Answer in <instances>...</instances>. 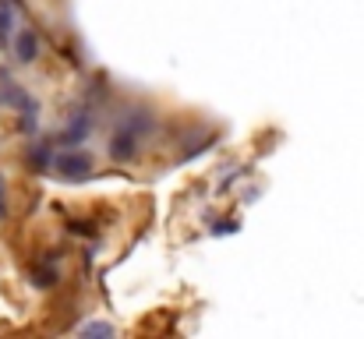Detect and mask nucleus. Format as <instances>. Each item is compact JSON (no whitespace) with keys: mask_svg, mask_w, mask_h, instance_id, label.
<instances>
[{"mask_svg":"<svg viewBox=\"0 0 364 339\" xmlns=\"http://www.w3.org/2000/svg\"><path fill=\"white\" fill-rule=\"evenodd\" d=\"M53 170L60 173V177H85L89 170H92V156L89 152H60L57 159H53Z\"/></svg>","mask_w":364,"mask_h":339,"instance_id":"nucleus-1","label":"nucleus"},{"mask_svg":"<svg viewBox=\"0 0 364 339\" xmlns=\"http://www.w3.org/2000/svg\"><path fill=\"white\" fill-rule=\"evenodd\" d=\"M134 149H138V134H134V131H127V127H121V131L110 138V156H114V159H121V163L134 156Z\"/></svg>","mask_w":364,"mask_h":339,"instance_id":"nucleus-2","label":"nucleus"},{"mask_svg":"<svg viewBox=\"0 0 364 339\" xmlns=\"http://www.w3.org/2000/svg\"><path fill=\"white\" fill-rule=\"evenodd\" d=\"M14 53H18V60H21V64H32V60L39 57V39H36V32H32V28H25V32L18 36Z\"/></svg>","mask_w":364,"mask_h":339,"instance_id":"nucleus-3","label":"nucleus"},{"mask_svg":"<svg viewBox=\"0 0 364 339\" xmlns=\"http://www.w3.org/2000/svg\"><path fill=\"white\" fill-rule=\"evenodd\" d=\"M0 107H11V110H28V107H36V103L28 99V92H25V89H18V85H4V89H0Z\"/></svg>","mask_w":364,"mask_h":339,"instance_id":"nucleus-4","label":"nucleus"},{"mask_svg":"<svg viewBox=\"0 0 364 339\" xmlns=\"http://www.w3.org/2000/svg\"><path fill=\"white\" fill-rule=\"evenodd\" d=\"M89 127H92V120H89V113H75V120H71V127L64 131V145H78L85 134H89Z\"/></svg>","mask_w":364,"mask_h":339,"instance_id":"nucleus-5","label":"nucleus"},{"mask_svg":"<svg viewBox=\"0 0 364 339\" xmlns=\"http://www.w3.org/2000/svg\"><path fill=\"white\" fill-rule=\"evenodd\" d=\"M28 166H36V170L50 166V149H46V145H36V149L28 152Z\"/></svg>","mask_w":364,"mask_h":339,"instance_id":"nucleus-6","label":"nucleus"},{"mask_svg":"<svg viewBox=\"0 0 364 339\" xmlns=\"http://www.w3.org/2000/svg\"><path fill=\"white\" fill-rule=\"evenodd\" d=\"M78 333L82 336H114V325H107V322H85Z\"/></svg>","mask_w":364,"mask_h":339,"instance_id":"nucleus-7","label":"nucleus"},{"mask_svg":"<svg viewBox=\"0 0 364 339\" xmlns=\"http://www.w3.org/2000/svg\"><path fill=\"white\" fill-rule=\"evenodd\" d=\"M11 25H14V14H11V7H7V4H0V39H7V36H11Z\"/></svg>","mask_w":364,"mask_h":339,"instance_id":"nucleus-8","label":"nucleus"},{"mask_svg":"<svg viewBox=\"0 0 364 339\" xmlns=\"http://www.w3.org/2000/svg\"><path fill=\"white\" fill-rule=\"evenodd\" d=\"M234 230H237V220H220L213 226V233H234Z\"/></svg>","mask_w":364,"mask_h":339,"instance_id":"nucleus-9","label":"nucleus"},{"mask_svg":"<svg viewBox=\"0 0 364 339\" xmlns=\"http://www.w3.org/2000/svg\"><path fill=\"white\" fill-rule=\"evenodd\" d=\"M7 212V202H4V177H0V216Z\"/></svg>","mask_w":364,"mask_h":339,"instance_id":"nucleus-10","label":"nucleus"}]
</instances>
